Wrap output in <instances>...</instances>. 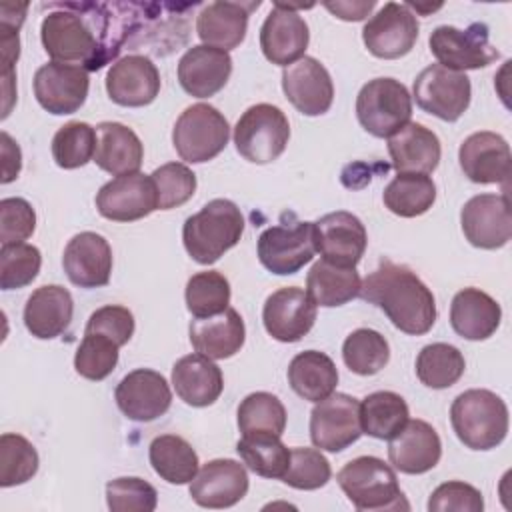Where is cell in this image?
<instances>
[{
	"mask_svg": "<svg viewBox=\"0 0 512 512\" xmlns=\"http://www.w3.org/2000/svg\"><path fill=\"white\" fill-rule=\"evenodd\" d=\"M186 308L194 318L220 314L230 304V284L224 274L206 270L190 276L186 282Z\"/></svg>",
	"mask_w": 512,
	"mask_h": 512,
	"instance_id": "7bdbcfd3",
	"label": "cell"
},
{
	"mask_svg": "<svg viewBox=\"0 0 512 512\" xmlns=\"http://www.w3.org/2000/svg\"><path fill=\"white\" fill-rule=\"evenodd\" d=\"M408 416L406 400L390 390L372 392L360 402L362 430L378 440H390L408 422Z\"/></svg>",
	"mask_w": 512,
	"mask_h": 512,
	"instance_id": "74e56055",
	"label": "cell"
},
{
	"mask_svg": "<svg viewBox=\"0 0 512 512\" xmlns=\"http://www.w3.org/2000/svg\"><path fill=\"white\" fill-rule=\"evenodd\" d=\"M430 512H482L484 500L478 488L462 480H450L440 484L428 500Z\"/></svg>",
	"mask_w": 512,
	"mask_h": 512,
	"instance_id": "f5cc1de1",
	"label": "cell"
},
{
	"mask_svg": "<svg viewBox=\"0 0 512 512\" xmlns=\"http://www.w3.org/2000/svg\"><path fill=\"white\" fill-rule=\"evenodd\" d=\"M194 350L210 360H224L240 352L246 340L244 320L234 308L208 318H196L188 328Z\"/></svg>",
	"mask_w": 512,
	"mask_h": 512,
	"instance_id": "f1b7e54d",
	"label": "cell"
},
{
	"mask_svg": "<svg viewBox=\"0 0 512 512\" xmlns=\"http://www.w3.org/2000/svg\"><path fill=\"white\" fill-rule=\"evenodd\" d=\"M260 2H228L218 0L206 4L196 18V32L206 46L220 48L224 52L236 48L246 38L248 16Z\"/></svg>",
	"mask_w": 512,
	"mask_h": 512,
	"instance_id": "4316f807",
	"label": "cell"
},
{
	"mask_svg": "<svg viewBox=\"0 0 512 512\" xmlns=\"http://www.w3.org/2000/svg\"><path fill=\"white\" fill-rule=\"evenodd\" d=\"M282 90L288 102L304 116H320L330 110L334 84L316 58L302 56L282 70Z\"/></svg>",
	"mask_w": 512,
	"mask_h": 512,
	"instance_id": "ffe728a7",
	"label": "cell"
},
{
	"mask_svg": "<svg viewBox=\"0 0 512 512\" xmlns=\"http://www.w3.org/2000/svg\"><path fill=\"white\" fill-rule=\"evenodd\" d=\"M144 160V146L138 134L120 122H100L96 126L94 162L112 176L134 174Z\"/></svg>",
	"mask_w": 512,
	"mask_h": 512,
	"instance_id": "4dcf8cb0",
	"label": "cell"
},
{
	"mask_svg": "<svg viewBox=\"0 0 512 512\" xmlns=\"http://www.w3.org/2000/svg\"><path fill=\"white\" fill-rule=\"evenodd\" d=\"M464 176L476 184H506L510 178V146L496 132H474L458 150Z\"/></svg>",
	"mask_w": 512,
	"mask_h": 512,
	"instance_id": "603a6c76",
	"label": "cell"
},
{
	"mask_svg": "<svg viewBox=\"0 0 512 512\" xmlns=\"http://www.w3.org/2000/svg\"><path fill=\"white\" fill-rule=\"evenodd\" d=\"M428 44L438 64L458 72L486 68L500 56L488 40V26L482 22H474L466 30L438 26L432 30Z\"/></svg>",
	"mask_w": 512,
	"mask_h": 512,
	"instance_id": "9c48e42d",
	"label": "cell"
},
{
	"mask_svg": "<svg viewBox=\"0 0 512 512\" xmlns=\"http://www.w3.org/2000/svg\"><path fill=\"white\" fill-rule=\"evenodd\" d=\"M332 476L330 462L316 448H292L290 464L282 482L296 490H318L328 484Z\"/></svg>",
	"mask_w": 512,
	"mask_h": 512,
	"instance_id": "c3c4849f",
	"label": "cell"
},
{
	"mask_svg": "<svg viewBox=\"0 0 512 512\" xmlns=\"http://www.w3.org/2000/svg\"><path fill=\"white\" fill-rule=\"evenodd\" d=\"M288 384L304 400L320 402L338 384V370L332 358L318 350L296 354L288 366Z\"/></svg>",
	"mask_w": 512,
	"mask_h": 512,
	"instance_id": "836d02e7",
	"label": "cell"
},
{
	"mask_svg": "<svg viewBox=\"0 0 512 512\" xmlns=\"http://www.w3.org/2000/svg\"><path fill=\"white\" fill-rule=\"evenodd\" d=\"M90 88L84 66L46 62L34 74V96L38 104L54 114L64 116L82 108Z\"/></svg>",
	"mask_w": 512,
	"mask_h": 512,
	"instance_id": "5bb4252c",
	"label": "cell"
},
{
	"mask_svg": "<svg viewBox=\"0 0 512 512\" xmlns=\"http://www.w3.org/2000/svg\"><path fill=\"white\" fill-rule=\"evenodd\" d=\"M262 322L274 340L298 342L312 330L316 322V304L306 290L286 286L266 298Z\"/></svg>",
	"mask_w": 512,
	"mask_h": 512,
	"instance_id": "d6986e66",
	"label": "cell"
},
{
	"mask_svg": "<svg viewBox=\"0 0 512 512\" xmlns=\"http://www.w3.org/2000/svg\"><path fill=\"white\" fill-rule=\"evenodd\" d=\"M100 216L114 222H134L158 210V192L152 176L134 172L116 176L96 194Z\"/></svg>",
	"mask_w": 512,
	"mask_h": 512,
	"instance_id": "9a60e30c",
	"label": "cell"
},
{
	"mask_svg": "<svg viewBox=\"0 0 512 512\" xmlns=\"http://www.w3.org/2000/svg\"><path fill=\"white\" fill-rule=\"evenodd\" d=\"M120 412L134 422H152L166 414L172 404V392L166 378L150 368L128 372L114 390Z\"/></svg>",
	"mask_w": 512,
	"mask_h": 512,
	"instance_id": "ac0fdd59",
	"label": "cell"
},
{
	"mask_svg": "<svg viewBox=\"0 0 512 512\" xmlns=\"http://www.w3.org/2000/svg\"><path fill=\"white\" fill-rule=\"evenodd\" d=\"M36 230V212L24 198L0 200V242L20 244L28 240Z\"/></svg>",
	"mask_w": 512,
	"mask_h": 512,
	"instance_id": "816d5d0a",
	"label": "cell"
},
{
	"mask_svg": "<svg viewBox=\"0 0 512 512\" xmlns=\"http://www.w3.org/2000/svg\"><path fill=\"white\" fill-rule=\"evenodd\" d=\"M160 72L144 54H128L116 60L106 74V92L112 102L128 108L148 106L160 92Z\"/></svg>",
	"mask_w": 512,
	"mask_h": 512,
	"instance_id": "44dd1931",
	"label": "cell"
},
{
	"mask_svg": "<svg viewBox=\"0 0 512 512\" xmlns=\"http://www.w3.org/2000/svg\"><path fill=\"white\" fill-rule=\"evenodd\" d=\"M238 428L242 434H276L286 428V408L270 392H252L238 406Z\"/></svg>",
	"mask_w": 512,
	"mask_h": 512,
	"instance_id": "b9f144b4",
	"label": "cell"
},
{
	"mask_svg": "<svg viewBox=\"0 0 512 512\" xmlns=\"http://www.w3.org/2000/svg\"><path fill=\"white\" fill-rule=\"evenodd\" d=\"M84 332L106 334L122 348L134 334V316L126 306L108 304L90 314Z\"/></svg>",
	"mask_w": 512,
	"mask_h": 512,
	"instance_id": "db71d44e",
	"label": "cell"
},
{
	"mask_svg": "<svg viewBox=\"0 0 512 512\" xmlns=\"http://www.w3.org/2000/svg\"><path fill=\"white\" fill-rule=\"evenodd\" d=\"M96 152V128L88 122H68L58 128L52 138V156L54 162L64 170H74L90 160Z\"/></svg>",
	"mask_w": 512,
	"mask_h": 512,
	"instance_id": "ee69618b",
	"label": "cell"
},
{
	"mask_svg": "<svg viewBox=\"0 0 512 512\" xmlns=\"http://www.w3.org/2000/svg\"><path fill=\"white\" fill-rule=\"evenodd\" d=\"M290 140V122L286 114L272 104L250 106L234 126V144L238 154L254 164L276 160Z\"/></svg>",
	"mask_w": 512,
	"mask_h": 512,
	"instance_id": "52a82bcc",
	"label": "cell"
},
{
	"mask_svg": "<svg viewBox=\"0 0 512 512\" xmlns=\"http://www.w3.org/2000/svg\"><path fill=\"white\" fill-rule=\"evenodd\" d=\"M148 458L154 472L168 484H190L200 470L196 450L176 434L156 436L150 442Z\"/></svg>",
	"mask_w": 512,
	"mask_h": 512,
	"instance_id": "d590c367",
	"label": "cell"
},
{
	"mask_svg": "<svg viewBox=\"0 0 512 512\" xmlns=\"http://www.w3.org/2000/svg\"><path fill=\"white\" fill-rule=\"evenodd\" d=\"M450 422L466 448L492 450L508 434V406L498 394L472 388L454 398Z\"/></svg>",
	"mask_w": 512,
	"mask_h": 512,
	"instance_id": "3957f363",
	"label": "cell"
},
{
	"mask_svg": "<svg viewBox=\"0 0 512 512\" xmlns=\"http://www.w3.org/2000/svg\"><path fill=\"white\" fill-rule=\"evenodd\" d=\"M466 240L482 250H496L512 238V216L508 194L472 196L460 212Z\"/></svg>",
	"mask_w": 512,
	"mask_h": 512,
	"instance_id": "4fadbf2b",
	"label": "cell"
},
{
	"mask_svg": "<svg viewBox=\"0 0 512 512\" xmlns=\"http://www.w3.org/2000/svg\"><path fill=\"white\" fill-rule=\"evenodd\" d=\"M232 74V58L220 48L192 46L178 62V82L194 98L218 94Z\"/></svg>",
	"mask_w": 512,
	"mask_h": 512,
	"instance_id": "484cf974",
	"label": "cell"
},
{
	"mask_svg": "<svg viewBox=\"0 0 512 512\" xmlns=\"http://www.w3.org/2000/svg\"><path fill=\"white\" fill-rule=\"evenodd\" d=\"M336 480L356 510H408L396 472L376 456H358L344 464Z\"/></svg>",
	"mask_w": 512,
	"mask_h": 512,
	"instance_id": "277c9868",
	"label": "cell"
},
{
	"mask_svg": "<svg viewBox=\"0 0 512 512\" xmlns=\"http://www.w3.org/2000/svg\"><path fill=\"white\" fill-rule=\"evenodd\" d=\"M314 244L324 260L336 266L356 268L364 256L368 234L358 216L338 210L314 222Z\"/></svg>",
	"mask_w": 512,
	"mask_h": 512,
	"instance_id": "2e32d148",
	"label": "cell"
},
{
	"mask_svg": "<svg viewBox=\"0 0 512 512\" xmlns=\"http://www.w3.org/2000/svg\"><path fill=\"white\" fill-rule=\"evenodd\" d=\"M0 140H2V184H8L20 174L22 152L8 132H2Z\"/></svg>",
	"mask_w": 512,
	"mask_h": 512,
	"instance_id": "9f6ffc18",
	"label": "cell"
},
{
	"mask_svg": "<svg viewBox=\"0 0 512 512\" xmlns=\"http://www.w3.org/2000/svg\"><path fill=\"white\" fill-rule=\"evenodd\" d=\"M376 2L374 0H352V2H324V8L332 12L336 18L346 22H358L364 20L372 10Z\"/></svg>",
	"mask_w": 512,
	"mask_h": 512,
	"instance_id": "11a10c76",
	"label": "cell"
},
{
	"mask_svg": "<svg viewBox=\"0 0 512 512\" xmlns=\"http://www.w3.org/2000/svg\"><path fill=\"white\" fill-rule=\"evenodd\" d=\"M388 154L398 174H430L440 164L442 148L438 136L430 128L418 122H408L388 136Z\"/></svg>",
	"mask_w": 512,
	"mask_h": 512,
	"instance_id": "83f0119b",
	"label": "cell"
},
{
	"mask_svg": "<svg viewBox=\"0 0 512 512\" xmlns=\"http://www.w3.org/2000/svg\"><path fill=\"white\" fill-rule=\"evenodd\" d=\"M248 492L246 468L232 458L206 462L190 482V496L202 508H230Z\"/></svg>",
	"mask_w": 512,
	"mask_h": 512,
	"instance_id": "7402d4cb",
	"label": "cell"
},
{
	"mask_svg": "<svg viewBox=\"0 0 512 512\" xmlns=\"http://www.w3.org/2000/svg\"><path fill=\"white\" fill-rule=\"evenodd\" d=\"M342 358L354 374L372 376L388 364L390 346L380 332L372 328H358L346 336L342 344Z\"/></svg>",
	"mask_w": 512,
	"mask_h": 512,
	"instance_id": "60d3db41",
	"label": "cell"
},
{
	"mask_svg": "<svg viewBox=\"0 0 512 512\" xmlns=\"http://www.w3.org/2000/svg\"><path fill=\"white\" fill-rule=\"evenodd\" d=\"M230 126L224 114L204 102L188 106L176 120L172 144L178 156L190 164L216 158L228 144Z\"/></svg>",
	"mask_w": 512,
	"mask_h": 512,
	"instance_id": "5b68a950",
	"label": "cell"
},
{
	"mask_svg": "<svg viewBox=\"0 0 512 512\" xmlns=\"http://www.w3.org/2000/svg\"><path fill=\"white\" fill-rule=\"evenodd\" d=\"M62 266L68 280L80 288L106 286L112 274V248L104 236L80 232L68 240Z\"/></svg>",
	"mask_w": 512,
	"mask_h": 512,
	"instance_id": "cb8c5ba5",
	"label": "cell"
},
{
	"mask_svg": "<svg viewBox=\"0 0 512 512\" xmlns=\"http://www.w3.org/2000/svg\"><path fill=\"white\" fill-rule=\"evenodd\" d=\"M466 370V360L462 352L446 342H434L424 346L416 358L418 380L434 390H444L454 386Z\"/></svg>",
	"mask_w": 512,
	"mask_h": 512,
	"instance_id": "f35d334b",
	"label": "cell"
},
{
	"mask_svg": "<svg viewBox=\"0 0 512 512\" xmlns=\"http://www.w3.org/2000/svg\"><path fill=\"white\" fill-rule=\"evenodd\" d=\"M38 452L30 440L6 432L0 436V486L10 488L32 480L38 472Z\"/></svg>",
	"mask_w": 512,
	"mask_h": 512,
	"instance_id": "f6af8a7d",
	"label": "cell"
},
{
	"mask_svg": "<svg viewBox=\"0 0 512 512\" xmlns=\"http://www.w3.org/2000/svg\"><path fill=\"white\" fill-rule=\"evenodd\" d=\"M384 206L402 218H416L428 212L436 200V184L428 174L400 172L382 194Z\"/></svg>",
	"mask_w": 512,
	"mask_h": 512,
	"instance_id": "8d00e7d4",
	"label": "cell"
},
{
	"mask_svg": "<svg viewBox=\"0 0 512 512\" xmlns=\"http://www.w3.org/2000/svg\"><path fill=\"white\" fill-rule=\"evenodd\" d=\"M412 92L424 112L444 122H456L470 106L472 84L466 72L430 64L416 76Z\"/></svg>",
	"mask_w": 512,
	"mask_h": 512,
	"instance_id": "ba28073f",
	"label": "cell"
},
{
	"mask_svg": "<svg viewBox=\"0 0 512 512\" xmlns=\"http://www.w3.org/2000/svg\"><path fill=\"white\" fill-rule=\"evenodd\" d=\"M442 456L438 432L424 420H410L388 440V460L404 474H424Z\"/></svg>",
	"mask_w": 512,
	"mask_h": 512,
	"instance_id": "d4e9b609",
	"label": "cell"
},
{
	"mask_svg": "<svg viewBox=\"0 0 512 512\" xmlns=\"http://www.w3.org/2000/svg\"><path fill=\"white\" fill-rule=\"evenodd\" d=\"M358 296L378 306L404 334H426L436 322L432 290L408 266L388 258L362 280Z\"/></svg>",
	"mask_w": 512,
	"mask_h": 512,
	"instance_id": "6da1fadb",
	"label": "cell"
},
{
	"mask_svg": "<svg viewBox=\"0 0 512 512\" xmlns=\"http://www.w3.org/2000/svg\"><path fill=\"white\" fill-rule=\"evenodd\" d=\"M356 116L368 134L388 138L410 122L412 96L396 78L368 80L358 92Z\"/></svg>",
	"mask_w": 512,
	"mask_h": 512,
	"instance_id": "8992f818",
	"label": "cell"
},
{
	"mask_svg": "<svg viewBox=\"0 0 512 512\" xmlns=\"http://www.w3.org/2000/svg\"><path fill=\"white\" fill-rule=\"evenodd\" d=\"M298 8L276 2L260 28V48L272 64L286 68L300 60L308 48L310 32Z\"/></svg>",
	"mask_w": 512,
	"mask_h": 512,
	"instance_id": "e0dca14e",
	"label": "cell"
},
{
	"mask_svg": "<svg viewBox=\"0 0 512 512\" xmlns=\"http://www.w3.org/2000/svg\"><path fill=\"white\" fill-rule=\"evenodd\" d=\"M418 20L406 4L386 2L362 30L368 52L376 58L396 60L406 56L418 40Z\"/></svg>",
	"mask_w": 512,
	"mask_h": 512,
	"instance_id": "7c38bea8",
	"label": "cell"
},
{
	"mask_svg": "<svg viewBox=\"0 0 512 512\" xmlns=\"http://www.w3.org/2000/svg\"><path fill=\"white\" fill-rule=\"evenodd\" d=\"M120 346L106 334L84 332L82 344L74 354V368L86 380H104L118 364Z\"/></svg>",
	"mask_w": 512,
	"mask_h": 512,
	"instance_id": "bcb514c9",
	"label": "cell"
},
{
	"mask_svg": "<svg viewBox=\"0 0 512 512\" xmlns=\"http://www.w3.org/2000/svg\"><path fill=\"white\" fill-rule=\"evenodd\" d=\"M72 314V294L60 284H46L28 296L24 306V324L32 336L52 340L70 326Z\"/></svg>",
	"mask_w": 512,
	"mask_h": 512,
	"instance_id": "f546056e",
	"label": "cell"
},
{
	"mask_svg": "<svg viewBox=\"0 0 512 512\" xmlns=\"http://www.w3.org/2000/svg\"><path fill=\"white\" fill-rule=\"evenodd\" d=\"M42 266L40 250L32 244H6L0 248V286L2 290L32 284Z\"/></svg>",
	"mask_w": 512,
	"mask_h": 512,
	"instance_id": "7dc6e473",
	"label": "cell"
},
{
	"mask_svg": "<svg viewBox=\"0 0 512 512\" xmlns=\"http://www.w3.org/2000/svg\"><path fill=\"white\" fill-rule=\"evenodd\" d=\"M106 504L112 512H152L158 492L138 476H120L106 484Z\"/></svg>",
	"mask_w": 512,
	"mask_h": 512,
	"instance_id": "681fc988",
	"label": "cell"
},
{
	"mask_svg": "<svg viewBox=\"0 0 512 512\" xmlns=\"http://www.w3.org/2000/svg\"><path fill=\"white\" fill-rule=\"evenodd\" d=\"M158 192V208L172 210L186 204L196 192V174L182 162H168L152 174Z\"/></svg>",
	"mask_w": 512,
	"mask_h": 512,
	"instance_id": "f907efd6",
	"label": "cell"
},
{
	"mask_svg": "<svg viewBox=\"0 0 512 512\" xmlns=\"http://www.w3.org/2000/svg\"><path fill=\"white\" fill-rule=\"evenodd\" d=\"M256 250L260 264L272 274H296L316 254L314 222L270 226L260 234Z\"/></svg>",
	"mask_w": 512,
	"mask_h": 512,
	"instance_id": "8fae6325",
	"label": "cell"
},
{
	"mask_svg": "<svg viewBox=\"0 0 512 512\" xmlns=\"http://www.w3.org/2000/svg\"><path fill=\"white\" fill-rule=\"evenodd\" d=\"M244 232L240 208L226 198H214L200 212L186 218L182 242L198 264H214L224 252L234 248Z\"/></svg>",
	"mask_w": 512,
	"mask_h": 512,
	"instance_id": "7a4b0ae2",
	"label": "cell"
},
{
	"mask_svg": "<svg viewBox=\"0 0 512 512\" xmlns=\"http://www.w3.org/2000/svg\"><path fill=\"white\" fill-rule=\"evenodd\" d=\"M362 278L356 268L336 266L328 260L312 264L306 276V292L316 306L334 308L354 300L360 294Z\"/></svg>",
	"mask_w": 512,
	"mask_h": 512,
	"instance_id": "e575fe53",
	"label": "cell"
},
{
	"mask_svg": "<svg viewBox=\"0 0 512 512\" xmlns=\"http://www.w3.org/2000/svg\"><path fill=\"white\" fill-rule=\"evenodd\" d=\"M502 320L500 304L480 288H464L456 292L450 304V324L454 332L466 340L490 338Z\"/></svg>",
	"mask_w": 512,
	"mask_h": 512,
	"instance_id": "d6a6232c",
	"label": "cell"
},
{
	"mask_svg": "<svg viewBox=\"0 0 512 512\" xmlns=\"http://www.w3.org/2000/svg\"><path fill=\"white\" fill-rule=\"evenodd\" d=\"M362 434L360 402L350 394L332 392L310 412V438L320 450L342 452Z\"/></svg>",
	"mask_w": 512,
	"mask_h": 512,
	"instance_id": "30bf717a",
	"label": "cell"
},
{
	"mask_svg": "<svg viewBox=\"0 0 512 512\" xmlns=\"http://www.w3.org/2000/svg\"><path fill=\"white\" fill-rule=\"evenodd\" d=\"M236 450L242 462L262 478H282L290 464V448L276 434H242Z\"/></svg>",
	"mask_w": 512,
	"mask_h": 512,
	"instance_id": "ab89813d",
	"label": "cell"
},
{
	"mask_svg": "<svg viewBox=\"0 0 512 512\" xmlns=\"http://www.w3.org/2000/svg\"><path fill=\"white\" fill-rule=\"evenodd\" d=\"M172 386L188 406L204 408L214 404L224 390L222 370L202 354L182 356L172 368Z\"/></svg>",
	"mask_w": 512,
	"mask_h": 512,
	"instance_id": "1f68e13d",
	"label": "cell"
}]
</instances>
